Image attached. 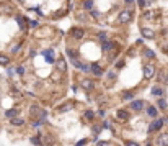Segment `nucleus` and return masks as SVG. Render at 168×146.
Returning <instances> with one entry per match:
<instances>
[{"label": "nucleus", "instance_id": "nucleus-19", "mask_svg": "<svg viewBox=\"0 0 168 146\" xmlns=\"http://www.w3.org/2000/svg\"><path fill=\"white\" fill-rule=\"evenodd\" d=\"M17 115H18L17 108H10V110L5 112V117H7V118H13V117H17Z\"/></svg>", "mask_w": 168, "mask_h": 146}, {"label": "nucleus", "instance_id": "nucleus-22", "mask_svg": "<svg viewBox=\"0 0 168 146\" xmlns=\"http://www.w3.org/2000/svg\"><path fill=\"white\" fill-rule=\"evenodd\" d=\"M147 113H149V117L155 118V117H157V108H155V107H152V105H150V107L147 108Z\"/></svg>", "mask_w": 168, "mask_h": 146}, {"label": "nucleus", "instance_id": "nucleus-23", "mask_svg": "<svg viewBox=\"0 0 168 146\" xmlns=\"http://www.w3.org/2000/svg\"><path fill=\"white\" fill-rule=\"evenodd\" d=\"M8 62H10V59H8L5 54H0V66H7Z\"/></svg>", "mask_w": 168, "mask_h": 146}, {"label": "nucleus", "instance_id": "nucleus-11", "mask_svg": "<svg viewBox=\"0 0 168 146\" xmlns=\"http://www.w3.org/2000/svg\"><path fill=\"white\" fill-rule=\"evenodd\" d=\"M42 54H44L46 61H47L49 64H52V62H54V51L52 49H47V51H44Z\"/></svg>", "mask_w": 168, "mask_h": 146}, {"label": "nucleus", "instance_id": "nucleus-6", "mask_svg": "<svg viewBox=\"0 0 168 146\" xmlns=\"http://www.w3.org/2000/svg\"><path fill=\"white\" fill-rule=\"evenodd\" d=\"M70 35L74 36L75 39H82V38H83V35H85V31L82 28H72V30H70Z\"/></svg>", "mask_w": 168, "mask_h": 146}, {"label": "nucleus", "instance_id": "nucleus-29", "mask_svg": "<svg viewBox=\"0 0 168 146\" xmlns=\"http://www.w3.org/2000/svg\"><path fill=\"white\" fill-rule=\"evenodd\" d=\"M132 97H134L132 92H124V94H123V99H124V100H131Z\"/></svg>", "mask_w": 168, "mask_h": 146}, {"label": "nucleus", "instance_id": "nucleus-21", "mask_svg": "<svg viewBox=\"0 0 168 146\" xmlns=\"http://www.w3.org/2000/svg\"><path fill=\"white\" fill-rule=\"evenodd\" d=\"M111 48H113V43H111V41H106V39H105V41H103V51H105V53H108Z\"/></svg>", "mask_w": 168, "mask_h": 146}, {"label": "nucleus", "instance_id": "nucleus-18", "mask_svg": "<svg viewBox=\"0 0 168 146\" xmlns=\"http://www.w3.org/2000/svg\"><path fill=\"white\" fill-rule=\"evenodd\" d=\"M74 64L77 66V68H80L82 71H85V72H88V71H90V66H88V64H83V62H80V61H75Z\"/></svg>", "mask_w": 168, "mask_h": 146}, {"label": "nucleus", "instance_id": "nucleus-25", "mask_svg": "<svg viewBox=\"0 0 168 146\" xmlns=\"http://www.w3.org/2000/svg\"><path fill=\"white\" fill-rule=\"evenodd\" d=\"M83 7H85V10H91L93 8V0H85Z\"/></svg>", "mask_w": 168, "mask_h": 146}, {"label": "nucleus", "instance_id": "nucleus-5", "mask_svg": "<svg viewBox=\"0 0 168 146\" xmlns=\"http://www.w3.org/2000/svg\"><path fill=\"white\" fill-rule=\"evenodd\" d=\"M75 107V103L74 102H65L64 105H60L57 110H59V113H65V112H69V110H72V108Z\"/></svg>", "mask_w": 168, "mask_h": 146}, {"label": "nucleus", "instance_id": "nucleus-35", "mask_svg": "<svg viewBox=\"0 0 168 146\" xmlns=\"http://www.w3.org/2000/svg\"><path fill=\"white\" fill-rule=\"evenodd\" d=\"M88 143V139H80V141L77 143V146H83V145H87Z\"/></svg>", "mask_w": 168, "mask_h": 146}, {"label": "nucleus", "instance_id": "nucleus-34", "mask_svg": "<svg viewBox=\"0 0 168 146\" xmlns=\"http://www.w3.org/2000/svg\"><path fill=\"white\" fill-rule=\"evenodd\" d=\"M31 143H33V145H39L41 141H39V138H38V136H33V138H31Z\"/></svg>", "mask_w": 168, "mask_h": 146}, {"label": "nucleus", "instance_id": "nucleus-41", "mask_svg": "<svg viewBox=\"0 0 168 146\" xmlns=\"http://www.w3.org/2000/svg\"><path fill=\"white\" fill-rule=\"evenodd\" d=\"M124 2H126L127 5H132V4H134V0H124Z\"/></svg>", "mask_w": 168, "mask_h": 146}, {"label": "nucleus", "instance_id": "nucleus-12", "mask_svg": "<svg viewBox=\"0 0 168 146\" xmlns=\"http://www.w3.org/2000/svg\"><path fill=\"white\" fill-rule=\"evenodd\" d=\"M158 15H160V12H158V10H152V12H145V13H144V17L149 18V20H154V18H157Z\"/></svg>", "mask_w": 168, "mask_h": 146}, {"label": "nucleus", "instance_id": "nucleus-31", "mask_svg": "<svg viewBox=\"0 0 168 146\" xmlns=\"http://www.w3.org/2000/svg\"><path fill=\"white\" fill-rule=\"evenodd\" d=\"M67 54H69L72 59H75V57H77V53H75V51H72V49H67Z\"/></svg>", "mask_w": 168, "mask_h": 146}, {"label": "nucleus", "instance_id": "nucleus-28", "mask_svg": "<svg viewBox=\"0 0 168 146\" xmlns=\"http://www.w3.org/2000/svg\"><path fill=\"white\" fill-rule=\"evenodd\" d=\"M158 107H160V108H163V110H165V108L168 107L167 100H165V99H160V100H158Z\"/></svg>", "mask_w": 168, "mask_h": 146}, {"label": "nucleus", "instance_id": "nucleus-26", "mask_svg": "<svg viewBox=\"0 0 168 146\" xmlns=\"http://www.w3.org/2000/svg\"><path fill=\"white\" fill-rule=\"evenodd\" d=\"M137 2H139V7H142V8L152 4V0H137Z\"/></svg>", "mask_w": 168, "mask_h": 146}, {"label": "nucleus", "instance_id": "nucleus-17", "mask_svg": "<svg viewBox=\"0 0 168 146\" xmlns=\"http://www.w3.org/2000/svg\"><path fill=\"white\" fill-rule=\"evenodd\" d=\"M91 71H93V74H95V76H101V74H103V69L100 68V66L96 64V62H95V64H91Z\"/></svg>", "mask_w": 168, "mask_h": 146}, {"label": "nucleus", "instance_id": "nucleus-39", "mask_svg": "<svg viewBox=\"0 0 168 146\" xmlns=\"http://www.w3.org/2000/svg\"><path fill=\"white\" fill-rule=\"evenodd\" d=\"M93 131H95V133H98V131H101V126H93Z\"/></svg>", "mask_w": 168, "mask_h": 146}, {"label": "nucleus", "instance_id": "nucleus-24", "mask_svg": "<svg viewBox=\"0 0 168 146\" xmlns=\"http://www.w3.org/2000/svg\"><path fill=\"white\" fill-rule=\"evenodd\" d=\"M152 94H154V95H158V97H160L162 94H163V89H162V87H154V89H152Z\"/></svg>", "mask_w": 168, "mask_h": 146}, {"label": "nucleus", "instance_id": "nucleus-2", "mask_svg": "<svg viewBox=\"0 0 168 146\" xmlns=\"http://www.w3.org/2000/svg\"><path fill=\"white\" fill-rule=\"evenodd\" d=\"M118 20H119V23H129L131 20H132V12L131 10H123L121 13H119Z\"/></svg>", "mask_w": 168, "mask_h": 146}, {"label": "nucleus", "instance_id": "nucleus-32", "mask_svg": "<svg viewBox=\"0 0 168 146\" xmlns=\"http://www.w3.org/2000/svg\"><path fill=\"white\" fill-rule=\"evenodd\" d=\"M96 146H111V143H109V141H98V143H96Z\"/></svg>", "mask_w": 168, "mask_h": 146}, {"label": "nucleus", "instance_id": "nucleus-37", "mask_svg": "<svg viewBox=\"0 0 168 146\" xmlns=\"http://www.w3.org/2000/svg\"><path fill=\"white\" fill-rule=\"evenodd\" d=\"M100 39H101V41H105V39H106V33H100Z\"/></svg>", "mask_w": 168, "mask_h": 146}, {"label": "nucleus", "instance_id": "nucleus-3", "mask_svg": "<svg viewBox=\"0 0 168 146\" xmlns=\"http://www.w3.org/2000/svg\"><path fill=\"white\" fill-rule=\"evenodd\" d=\"M154 76H155V66L154 64H145L144 66V77L152 79Z\"/></svg>", "mask_w": 168, "mask_h": 146}, {"label": "nucleus", "instance_id": "nucleus-30", "mask_svg": "<svg viewBox=\"0 0 168 146\" xmlns=\"http://www.w3.org/2000/svg\"><path fill=\"white\" fill-rule=\"evenodd\" d=\"M29 26H31V28H38L39 26V22H36V20H29Z\"/></svg>", "mask_w": 168, "mask_h": 146}, {"label": "nucleus", "instance_id": "nucleus-27", "mask_svg": "<svg viewBox=\"0 0 168 146\" xmlns=\"http://www.w3.org/2000/svg\"><path fill=\"white\" fill-rule=\"evenodd\" d=\"M144 53H145V56H147V57H152V59L155 57V53L152 49H149V48H145V49H144Z\"/></svg>", "mask_w": 168, "mask_h": 146}, {"label": "nucleus", "instance_id": "nucleus-4", "mask_svg": "<svg viewBox=\"0 0 168 146\" xmlns=\"http://www.w3.org/2000/svg\"><path fill=\"white\" fill-rule=\"evenodd\" d=\"M80 86H82V89H85V90H91L95 87V84H93V81H90V79H82L80 81Z\"/></svg>", "mask_w": 168, "mask_h": 146}, {"label": "nucleus", "instance_id": "nucleus-40", "mask_svg": "<svg viewBox=\"0 0 168 146\" xmlns=\"http://www.w3.org/2000/svg\"><path fill=\"white\" fill-rule=\"evenodd\" d=\"M108 76H109V79H116V74H114V72H113V71H111V72H109V74H108Z\"/></svg>", "mask_w": 168, "mask_h": 146}, {"label": "nucleus", "instance_id": "nucleus-7", "mask_svg": "<svg viewBox=\"0 0 168 146\" xmlns=\"http://www.w3.org/2000/svg\"><path fill=\"white\" fill-rule=\"evenodd\" d=\"M140 33H142L144 38H147V39H154L155 38V31H154V30H150V28H142V30H140Z\"/></svg>", "mask_w": 168, "mask_h": 146}, {"label": "nucleus", "instance_id": "nucleus-36", "mask_svg": "<svg viewBox=\"0 0 168 146\" xmlns=\"http://www.w3.org/2000/svg\"><path fill=\"white\" fill-rule=\"evenodd\" d=\"M17 72H18L20 76H23V74H25V69H23V68H18V69H17Z\"/></svg>", "mask_w": 168, "mask_h": 146}, {"label": "nucleus", "instance_id": "nucleus-13", "mask_svg": "<svg viewBox=\"0 0 168 146\" xmlns=\"http://www.w3.org/2000/svg\"><path fill=\"white\" fill-rule=\"evenodd\" d=\"M131 107H132L134 110L139 112V110H142V108H144V102H142V100H134V102L131 103Z\"/></svg>", "mask_w": 168, "mask_h": 146}, {"label": "nucleus", "instance_id": "nucleus-14", "mask_svg": "<svg viewBox=\"0 0 168 146\" xmlns=\"http://www.w3.org/2000/svg\"><path fill=\"white\" fill-rule=\"evenodd\" d=\"M17 22H18V25H20V28L25 31L26 30V22H28V20H26L25 17H17Z\"/></svg>", "mask_w": 168, "mask_h": 146}, {"label": "nucleus", "instance_id": "nucleus-1", "mask_svg": "<svg viewBox=\"0 0 168 146\" xmlns=\"http://www.w3.org/2000/svg\"><path fill=\"white\" fill-rule=\"evenodd\" d=\"M29 113H31L33 118H39L41 121H44V118H46V112L42 110V108H39L38 105H33V107L29 108Z\"/></svg>", "mask_w": 168, "mask_h": 146}, {"label": "nucleus", "instance_id": "nucleus-38", "mask_svg": "<svg viewBox=\"0 0 168 146\" xmlns=\"http://www.w3.org/2000/svg\"><path fill=\"white\" fill-rule=\"evenodd\" d=\"M116 66H118V68L121 69V68H123V66H124V61H118V64H116Z\"/></svg>", "mask_w": 168, "mask_h": 146}, {"label": "nucleus", "instance_id": "nucleus-20", "mask_svg": "<svg viewBox=\"0 0 168 146\" xmlns=\"http://www.w3.org/2000/svg\"><path fill=\"white\" fill-rule=\"evenodd\" d=\"M83 118H85V120H88V121H91V120L95 118V113H93L91 110H87V112L83 113Z\"/></svg>", "mask_w": 168, "mask_h": 146}, {"label": "nucleus", "instance_id": "nucleus-9", "mask_svg": "<svg viewBox=\"0 0 168 146\" xmlns=\"http://www.w3.org/2000/svg\"><path fill=\"white\" fill-rule=\"evenodd\" d=\"M157 143L158 146H168V133H162L157 138Z\"/></svg>", "mask_w": 168, "mask_h": 146}, {"label": "nucleus", "instance_id": "nucleus-15", "mask_svg": "<svg viewBox=\"0 0 168 146\" xmlns=\"http://www.w3.org/2000/svg\"><path fill=\"white\" fill-rule=\"evenodd\" d=\"M10 120H11V125H15V126H23V125H25V120H23V118L13 117V118H10Z\"/></svg>", "mask_w": 168, "mask_h": 146}, {"label": "nucleus", "instance_id": "nucleus-33", "mask_svg": "<svg viewBox=\"0 0 168 146\" xmlns=\"http://www.w3.org/2000/svg\"><path fill=\"white\" fill-rule=\"evenodd\" d=\"M126 146H140L137 141H126Z\"/></svg>", "mask_w": 168, "mask_h": 146}, {"label": "nucleus", "instance_id": "nucleus-10", "mask_svg": "<svg viewBox=\"0 0 168 146\" xmlns=\"http://www.w3.org/2000/svg\"><path fill=\"white\" fill-rule=\"evenodd\" d=\"M57 64V69H59L60 72H65V69H67V64H65V61H64V57H60V59H57V61H54Z\"/></svg>", "mask_w": 168, "mask_h": 146}, {"label": "nucleus", "instance_id": "nucleus-8", "mask_svg": "<svg viewBox=\"0 0 168 146\" xmlns=\"http://www.w3.org/2000/svg\"><path fill=\"white\" fill-rule=\"evenodd\" d=\"M162 126H163V120H155L154 123L150 125V128H149V131H158V130L162 128Z\"/></svg>", "mask_w": 168, "mask_h": 146}, {"label": "nucleus", "instance_id": "nucleus-16", "mask_svg": "<svg viewBox=\"0 0 168 146\" xmlns=\"http://www.w3.org/2000/svg\"><path fill=\"white\" fill-rule=\"evenodd\" d=\"M118 118L119 120H129V112L127 110H119L118 112Z\"/></svg>", "mask_w": 168, "mask_h": 146}, {"label": "nucleus", "instance_id": "nucleus-42", "mask_svg": "<svg viewBox=\"0 0 168 146\" xmlns=\"http://www.w3.org/2000/svg\"><path fill=\"white\" fill-rule=\"evenodd\" d=\"M163 53H167V54H168V46H167V48H163Z\"/></svg>", "mask_w": 168, "mask_h": 146}]
</instances>
